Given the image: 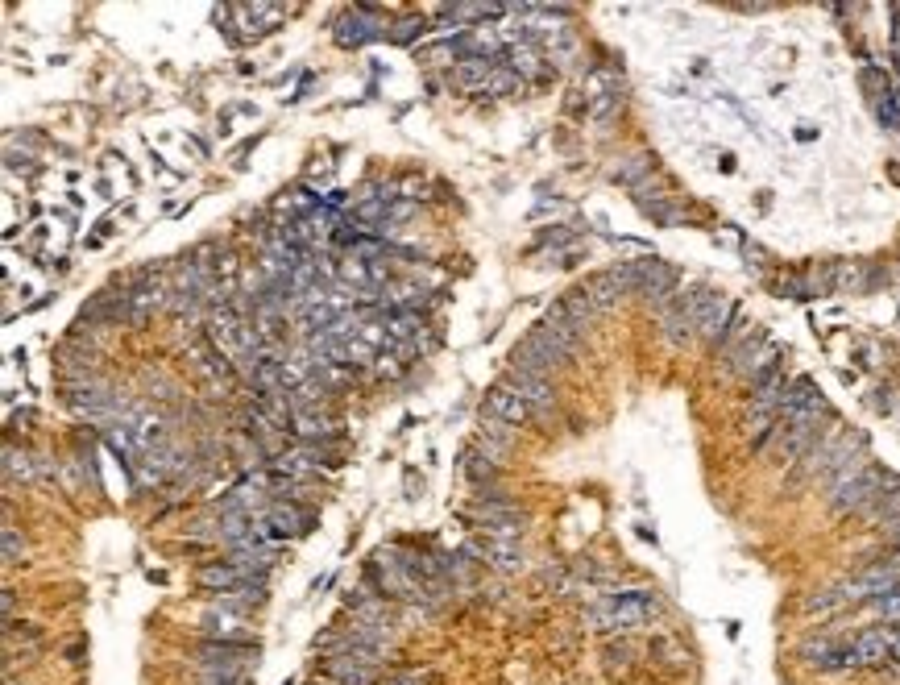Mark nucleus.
I'll return each mask as SVG.
<instances>
[{
  "label": "nucleus",
  "instance_id": "29",
  "mask_svg": "<svg viewBox=\"0 0 900 685\" xmlns=\"http://www.w3.org/2000/svg\"><path fill=\"white\" fill-rule=\"evenodd\" d=\"M896 561H900V544H896Z\"/></svg>",
  "mask_w": 900,
  "mask_h": 685
},
{
  "label": "nucleus",
  "instance_id": "21",
  "mask_svg": "<svg viewBox=\"0 0 900 685\" xmlns=\"http://www.w3.org/2000/svg\"><path fill=\"white\" fill-rule=\"evenodd\" d=\"M648 171H652V162H648V158H627V167H623V171H614V179L635 183L639 175H648Z\"/></svg>",
  "mask_w": 900,
  "mask_h": 685
},
{
  "label": "nucleus",
  "instance_id": "8",
  "mask_svg": "<svg viewBox=\"0 0 900 685\" xmlns=\"http://www.w3.org/2000/svg\"><path fill=\"white\" fill-rule=\"evenodd\" d=\"M851 648H855V665L859 669L892 665V632H888V627H863V632L851 640Z\"/></svg>",
  "mask_w": 900,
  "mask_h": 685
},
{
  "label": "nucleus",
  "instance_id": "4",
  "mask_svg": "<svg viewBox=\"0 0 900 685\" xmlns=\"http://www.w3.org/2000/svg\"><path fill=\"white\" fill-rule=\"evenodd\" d=\"M801 661L813 665L818 673H847V669H859V665H855V648H851V640H842V636H834V632L805 640V644H801Z\"/></svg>",
  "mask_w": 900,
  "mask_h": 685
},
{
  "label": "nucleus",
  "instance_id": "1",
  "mask_svg": "<svg viewBox=\"0 0 900 685\" xmlns=\"http://www.w3.org/2000/svg\"><path fill=\"white\" fill-rule=\"evenodd\" d=\"M656 615H660V598L652 590H618V594H606L589 611V623L598 632H631V627H643Z\"/></svg>",
  "mask_w": 900,
  "mask_h": 685
},
{
  "label": "nucleus",
  "instance_id": "6",
  "mask_svg": "<svg viewBox=\"0 0 900 685\" xmlns=\"http://www.w3.org/2000/svg\"><path fill=\"white\" fill-rule=\"evenodd\" d=\"M560 362H565V358H560V353H556V349H552V345L544 341V333H540V328H531V333H527V337H523V341L515 345V353H511V366H515V370L540 374V378H544L548 370H556Z\"/></svg>",
  "mask_w": 900,
  "mask_h": 685
},
{
  "label": "nucleus",
  "instance_id": "5",
  "mask_svg": "<svg viewBox=\"0 0 900 685\" xmlns=\"http://www.w3.org/2000/svg\"><path fill=\"white\" fill-rule=\"evenodd\" d=\"M253 656H258V644H249V640H204L200 648H195V661H200V669H233V673H245Z\"/></svg>",
  "mask_w": 900,
  "mask_h": 685
},
{
  "label": "nucleus",
  "instance_id": "3",
  "mask_svg": "<svg viewBox=\"0 0 900 685\" xmlns=\"http://www.w3.org/2000/svg\"><path fill=\"white\" fill-rule=\"evenodd\" d=\"M312 524H316L312 511H303L299 503L278 499V503H266V511L258 515V540L278 544V540H291V536L312 532Z\"/></svg>",
  "mask_w": 900,
  "mask_h": 685
},
{
  "label": "nucleus",
  "instance_id": "9",
  "mask_svg": "<svg viewBox=\"0 0 900 685\" xmlns=\"http://www.w3.org/2000/svg\"><path fill=\"white\" fill-rule=\"evenodd\" d=\"M506 387L511 391H519L523 395V403L536 411V416H548V411L556 407V395H552V387H548V378H540V374H527V370H506Z\"/></svg>",
  "mask_w": 900,
  "mask_h": 685
},
{
  "label": "nucleus",
  "instance_id": "27",
  "mask_svg": "<svg viewBox=\"0 0 900 685\" xmlns=\"http://www.w3.org/2000/svg\"><path fill=\"white\" fill-rule=\"evenodd\" d=\"M892 661H900V623L892 627Z\"/></svg>",
  "mask_w": 900,
  "mask_h": 685
},
{
  "label": "nucleus",
  "instance_id": "11",
  "mask_svg": "<svg viewBox=\"0 0 900 685\" xmlns=\"http://www.w3.org/2000/svg\"><path fill=\"white\" fill-rule=\"evenodd\" d=\"M386 25L374 17V9H349L341 21H336V42L341 46H365L370 38H378Z\"/></svg>",
  "mask_w": 900,
  "mask_h": 685
},
{
  "label": "nucleus",
  "instance_id": "28",
  "mask_svg": "<svg viewBox=\"0 0 900 685\" xmlns=\"http://www.w3.org/2000/svg\"><path fill=\"white\" fill-rule=\"evenodd\" d=\"M96 229H100V237H112V233H117V225H112V221H108V216H104V221H100Z\"/></svg>",
  "mask_w": 900,
  "mask_h": 685
},
{
  "label": "nucleus",
  "instance_id": "25",
  "mask_svg": "<svg viewBox=\"0 0 900 685\" xmlns=\"http://www.w3.org/2000/svg\"><path fill=\"white\" fill-rule=\"evenodd\" d=\"M374 362H378V366H374V374H382V378H386V374H390V378L399 374V358H390V353H378Z\"/></svg>",
  "mask_w": 900,
  "mask_h": 685
},
{
  "label": "nucleus",
  "instance_id": "24",
  "mask_svg": "<svg viewBox=\"0 0 900 685\" xmlns=\"http://www.w3.org/2000/svg\"><path fill=\"white\" fill-rule=\"evenodd\" d=\"M415 30H419V34H424V30H428V25H424V17H411V21H403V25H399V30H395V42H407V38H411Z\"/></svg>",
  "mask_w": 900,
  "mask_h": 685
},
{
  "label": "nucleus",
  "instance_id": "14",
  "mask_svg": "<svg viewBox=\"0 0 900 685\" xmlns=\"http://www.w3.org/2000/svg\"><path fill=\"white\" fill-rule=\"evenodd\" d=\"M556 312L565 316V320H569V324L577 328V333H589V324L598 320V304H594V299L585 295V287L569 291V295H565V299H560V304H556Z\"/></svg>",
  "mask_w": 900,
  "mask_h": 685
},
{
  "label": "nucleus",
  "instance_id": "12",
  "mask_svg": "<svg viewBox=\"0 0 900 685\" xmlns=\"http://www.w3.org/2000/svg\"><path fill=\"white\" fill-rule=\"evenodd\" d=\"M730 316H735V304H730L726 295H718V291H710V299H706V308H701V316H697V337L701 341H722V333L730 328Z\"/></svg>",
  "mask_w": 900,
  "mask_h": 685
},
{
  "label": "nucleus",
  "instance_id": "15",
  "mask_svg": "<svg viewBox=\"0 0 900 685\" xmlns=\"http://www.w3.org/2000/svg\"><path fill=\"white\" fill-rule=\"evenodd\" d=\"M328 677L336 685H374L378 681V669L353 661V656H328Z\"/></svg>",
  "mask_w": 900,
  "mask_h": 685
},
{
  "label": "nucleus",
  "instance_id": "2",
  "mask_svg": "<svg viewBox=\"0 0 900 685\" xmlns=\"http://www.w3.org/2000/svg\"><path fill=\"white\" fill-rule=\"evenodd\" d=\"M710 287H693V291H677V299L660 312V337L668 345H689L697 337V316L706 308Z\"/></svg>",
  "mask_w": 900,
  "mask_h": 685
},
{
  "label": "nucleus",
  "instance_id": "18",
  "mask_svg": "<svg viewBox=\"0 0 900 685\" xmlns=\"http://www.w3.org/2000/svg\"><path fill=\"white\" fill-rule=\"evenodd\" d=\"M519 88H523V79H519L511 67H502V63H498L494 75L486 79V88H482V92H486V96H511V92H519Z\"/></svg>",
  "mask_w": 900,
  "mask_h": 685
},
{
  "label": "nucleus",
  "instance_id": "10",
  "mask_svg": "<svg viewBox=\"0 0 900 685\" xmlns=\"http://www.w3.org/2000/svg\"><path fill=\"white\" fill-rule=\"evenodd\" d=\"M486 416H494V420H502V424H511V428H519V424H527L536 411H531L527 403H523V395L519 391H511L506 382H498V387L486 395Z\"/></svg>",
  "mask_w": 900,
  "mask_h": 685
},
{
  "label": "nucleus",
  "instance_id": "20",
  "mask_svg": "<svg viewBox=\"0 0 900 685\" xmlns=\"http://www.w3.org/2000/svg\"><path fill=\"white\" fill-rule=\"evenodd\" d=\"M871 611H876V619H884V623H900V586L896 590H888V594H880L876 602H871Z\"/></svg>",
  "mask_w": 900,
  "mask_h": 685
},
{
  "label": "nucleus",
  "instance_id": "16",
  "mask_svg": "<svg viewBox=\"0 0 900 685\" xmlns=\"http://www.w3.org/2000/svg\"><path fill=\"white\" fill-rule=\"evenodd\" d=\"M461 470H465V478H469V482L486 486V482H490V478L498 474V461H494V457H490V453H486L482 445H477L473 453H465V465H461Z\"/></svg>",
  "mask_w": 900,
  "mask_h": 685
},
{
  "label": "nucleus",
  "instance_id": "19",
  "mask_svg": "<svg viewBox=\"0 0 900 685\" xmlns=\"http://www.w3.org/2000/svg\"><path fill=\"white\" fill-rule=\"evenodd\" d=\"M838 607H847V590H842V586L822 590V594H813V598L805 602V611H809V615H830V611H838Z\"/></svg>",
  "mask_w": 900,
  "mask_h": 685
},
{
  "label": "nucleus",
  "instance_id": "13",
  "mask_svg": "<svg viewBox=\"0 0 900 685\" xmlns=\"http://www.w3.org/2000/svg\"><path fill=\"white\" fill-rule=\"evenodd\" d=\"M469 557H486L494 569H502V573H519L523 569V548H519V540H486V548H469Z\"/></svg>",
  "mask_w": 900,
  "mask_h": 685
},
{
  "label": "nucleus",
  "instance_id": "23",
  "mask_svg": "<svg viewBox=\"0 0 900 685\" xmlns=\"http://www.w3.org/2000/svg\"><path fill=\"white\" fill-rule=\"evenodd\" d=\"M25 553V544H21V536H17V528H5V561L9 565H17V557Z\"/></svg>",
  "mask_w": 900,
  "mask_h": 685
},
{
  "label": "nucleus",
  "instance_id": "26",
  "mask_svg": "<svg viewBox=\"0 0 900 685\" xmlns=\"http://www.w3.org/2000/svg\"><path fill=\"white\" fill-rule=\"evenodd\" d=\"M395 685H424V677H419V673H403V677H395Z\"/></svg>",
  "mask_w": 900,
  "mask_h": 685
},
{
  "label": "nucleus",
  "instance_id": "22",
  "mask_svg": "<svg viewBox=\"0 0 900 685\" xmlns=\"http://www.w3.org/2000/svg\"><path fill=\"white\" fill-rule=\"evenodd\" d=\"M631 656H635V652H631L627 644L606 648V665H610V673H614V669H627V665H631Z\"/></svg>",
  "mask_w": 900,
  "mask_h": 685
},
{
  "label": "nucleus",
  "instance_id": "17",
  "mask_svg": "<svg viewBox=\"0 0 900 685\" xmlns=\"http://www.w3.org/2000/svg\"><path fill=\"white\" fill-rule=\"evenodd\" d=\"M506 59H511V71H515L519 79H536V75H540V54L531 50L527 42H523V46H506Z\"/></svg>",
  "mask_w": 900,
  "mask_h": 685
},
{
  "label": "nucleus",
  "instance_id": "7",
  "mask_svg": "<svg viewBox=\"0 0 900 685\" xmlns=\"http://www.w3.org/2000/svg\"><path fill=\"white\" fill-rule=\"evenodd\" d=\"M677 283H681V274L672 270L668 262H660V258H648V270H643V283H639V291L635 295H643L648 304L656 308V312H664L672 299H677Z\"/></svg>",
  "mask_w": 900,
  "mask_h": 685
}]
</instances>
